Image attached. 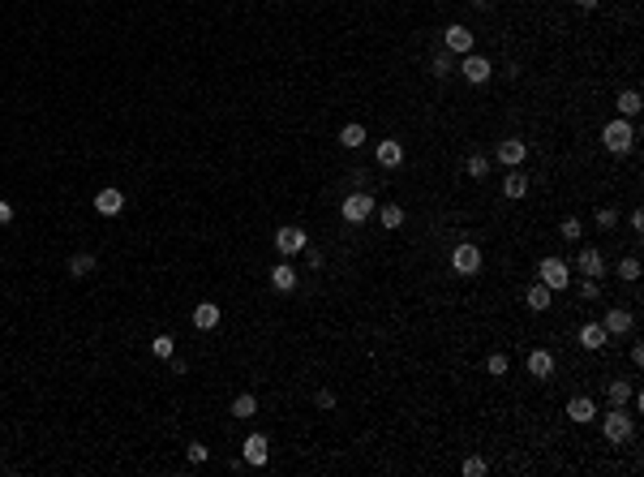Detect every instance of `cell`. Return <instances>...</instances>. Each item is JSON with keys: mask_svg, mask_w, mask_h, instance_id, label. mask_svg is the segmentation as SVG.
Wrapping results in <instances>:
<instances>
[{"mask_svg": "<svg viewBox=\"0 0 644 477\" xmlns=\"http://www.w3.org/2000/svg\"><path fill=\"white\" fill-rule=\"evenodd\" d=\"M524 306H528V310H537V314H541V310H550V289H545V284L537 280L533 289L524 293Z\"/></svg>", "mask_w": 644, "mask_h": 477, "instance_id": "cell-23", "label": "cell"}, {"mask_svg": "<svg viewBox=\"0 0 644 477\" xmlns=\"http://www.w3.org/2000/svg\"><path fill=\"white\" fill-rule=\"evenodd\" d=\"M9 219H13V206H9L5 198H0V228H5V224H9Z\"/></svg>", "mask_w": 644, "mask_h": 477, "instance_id": "cell-40", "label": "cell"}, {"mask_svg": "<svg viewBox=\"0 0 644 477\" xmlns=\"http://www.w3.org/2000/svg\"><path fill=\"white\" fill-rule=\"evenodd\" d=\"M219 318H223V310L215 306V301H202V306L193 310V327H198V331H211V327H219Z\"/></svg>", "mask_w": 644, "mask_h": 477, "instance_id": "cell-17", "label": "cell"}, {"mask_svg": "<svg viewBox=\"0 0 644 477\" xmlns=\"http://www.w3.org/2000/svg\"><path fill=\"white\" fill-rule=\"evenodd\" d=\"M469 5H473V9H490V5H494V0H469Z\"/></svg>", "mask_w": 644, "mask_h": 477, "instance_id": "cell-41", "label": "cell"}, {"mask_svg": "<svg viewBox=\"0 0 644 477\" xmlns=\"http://www.w3.org/2000/svg\"><path fill=\"white\" fill-rule=\"evenodd\" d=\"M460 73L469 77L473 86H481V82H490V73H494V65H490L486 56H477V52H469V56H464V65H460Z\"/></svg>", "mask_w": 644, "mask_h": 477, "instance_id": "cell-9", "label": "cell"}, {"mask_svg": "<svg viewBox=\"0 0 644 477\" xmlns=\"http://www.w3.org/2000/svg\"><path fill=\"white\" fill-rule=\"evenodd\" d=\"M340 142H344V151H357V147H365V125H344L340 130Z\"/></svg>", "mask_w": 644, "mask_h": 477, "instance_id": "cell-24", "label": "cell"}, {"mask_svg": "<svg viewBox=\"0 0 644 477\" xmlns=\"http://www.w3.org/2000/svg\"><path fill=\"white\" fill-rule=\"evenodd\" d=\"M567 417L580 421V426H589L593 417H597V404H593L589 395H571V400H567Z\"/></svg>", "mask_w": 644, "mask_h": 477, "instance_id": "cell-15", "label": "cell"}, {"mask_svg": "<svg viewBox=\"0 0 644 477\" xmlns=\"http://www.w3.org/2000/svg\"><path fill=\"white\" fill-rule=\"evenodd\" d=\"M486 172H490V159L486 155H469V177L473 181H486Z\"/></svg>", "mask_w": 644, "mask_h": 477, "instance_id": "cell-31", "label": "cell"}, {"mask_svg": "<svg viewBox=\"0 0 644 477\" xmlns=\"http://www.w3.org/2000/svg\"><path fill=\"white\" fill-rule=\"evenodd\" d=\"M95 211H99L103 219L121 215V211H125V194H121V189H112V185H108V189H99V194H95Z\"/></svg>", "mask_w": 644, "mask_h": 477, "instance_id": "cell-10", "label": "cell"}, {"mask_svg": "<svg viewBox=\"0 0 644 477\" xmlns=\"http://www.w3.org/2000/svg\"><path fill=\"white\" fill-rule=\"evenodd\" d=\"M580 297H584V301H597V297H602V280H589V276H584V284H580Z\"/></svg>", "mask_w": 644, "mask_h": 477, "instance_id": "cell-35", "label": "cell"}, {"mask_svg": "<svg viewBox=\"0 0 644 477\" xmlns=\"http://www.w3.org/2000/svg\"><path fill=\"white\" fill-rule=\"evenodd\" d=\"M602 147H606L610 155H627V151H636V130H632V121H627V117L606 121V130H602Z\"/></svg>", "mask_w": 644, "mask_h": 477, "instance_id": "cell-1", "label": "cell"}, {"mask_svg": "<svg viewBox=\"0 0 644 477\" xmlns=\"http://www.w3.org/2000/svg\"><path fill=\"white\" fill-rule=\"evenodd\" d=\"M640 112V90H619V117H636Z\"/></svg>", "mask_w": 644, "mask_h": 477, "instance_id": "cell-27", "label": "cell"}, {"mask_svg": "<svg viewBox=\"0 0 644 477\" xmlns=\"http://www.w3.org/2000/svg\"><path fill=\"white\" fill-rule=\"evenodd\" d=\"M447 52H460V56H469L473 52V30L469 26H447Z\"/></svg>", "mask_w": 644, "mask_h": 477, "instance_id": "cell-14", "label": "cell"}, {"mask_svg": "<svg viewBox=\"0 0 644 477\" xmlns=\"http://www.w3.org/2000/svg\"><path fill=\"white\" fill-rule=\"evenodd\" d=\"M486 469H490V465H486L481 456H469V460H464V477H481Z\"/></svg>", "mask_w": 644, "mask_h": 477, "instance_id": "cell-36", "label": "cell"}, {"mask_svg": "<svg viewBox=\"0 0 644 477\" xmlns=\"http://www.w3.org/2000/svg\"><path fill=\"white\" fill-rule=\"evenodd\" d=\"M378 164L382 168H399V164H404V147H399L395 138H382L378 142Z\"/></svg>", "mask_w": 644, "mask_h": 477, "instance_id": "cell-19", "label": "cell"}, {"mask_svg": "<svg viewBox=\"0 0 644 477\" xmlns=\"http://www.w3.org/2000/svg\"><path fill=\"white\" fill-rule=\"evenodd\" d=\"M615 224H619V211H615V206H597V228H606V232H610Z\"/></svg>", "mask_w": 644, "mask_h": 477, "instance_id": "cell-33", "label": "cell"}, {"mask_svg": "<svg viewBox=\"0 0 644 477\" xmlns=\"http://www.w3.org/2000/svg\"><path fill=\"white\" fill-rule=\"evenodd\" d=\"M451 267H456V276H477L481 271V249L473 241H460L451 249Z\"/></svg>", "mask_w": 644, "mask_h": 477, "instance_id": "cell-5", "label": "cell"}, {"mask_svg": "<svg viewBox=\"0 0 644 477\" xmlns=\"http://www.w3.org/2000/svg\"><path fill=\"white\" fill-rule=\"evenodd\" d=\"M537 280H541L550 293H562V289L571 284V271H567V262H562V258H541V262H537Z\"/></svg>", "mask_w": 644, "mask_h": 477, "instance_id": "cell-4", "label": "cell"}, {"mask_svg": "<svg viewBox=\"0 0 644 477\" xmlns=\"http://www.w3.org/2000/svg\"><path fill=\"white\" fill-rule=\"evenodd\" d=\"M258 413V400H253V391H240L236 400H232V417H253Z\"/></svg>", "mask_w": 644, "mask_h": 477, "instance_id": "cell-26", "label": "cell"}, {"mask_svg": "<svg viewBox=\"0 0 644 477\" xmlns=\"http://www.w3.org/2000/svg\"><path fill=\"white\" fill-rule=\"evenodd\" d=\"M524 159H528L524 138H503V142H498V164H503V168H520Z\"/></svg>", "mask_w": 644, "mask_h": 477, "instance_id": "cell-8", "label": "cell"}, {"mask_svg": "<svg viewBox=\"0 0 644 477\" xmlns=\"http://www.w3.org/2000/svg\"><path fill=\"white\" fill-rule=\"evenodd\" d=\"M602 435H606L610 443H615V448H623V443H632V435H636V421H632V413L610 404V413L602 417Z\"/></svg>", "mask_w": 644, "mask_h": 477, "instance_id": "cell-2", "label": "cell"}, {"mask_svg": "<svg viewBox=\"0 0 644 477\" xmlns=\"http://www.w3.org/2000/svg\"><path fill=\"white\" fill-rule=\"evenodd\" d=\"M314 404H318V408H335V395H331V391H318Z\"/></svg>", "mask_w": 644, "mask_h": 477, "instance_id": "cell-38", "label": "cell"}, {"mask_svg": "<svg viewBox=\"0 0 644 477\" xmlns=\"http://www.w3.org/2000/svg\"><path fill=\"white\" fill-rule=\"evenodd\" d=\"M606 340H610V336H606V327H602V323H584V327H580V344H584L589 353L606 348Z\"/></svg>", "mask_w": 644, "mask_h": 477, "instance_id": "cell-20", "label": "cell"}, {"mask_svg": "<svg viewBox=\"0 0 644 477\" xmlns=\"http://www.w3.org/2000/svg\"><path fill=\"white\" fill-rule=\"evenodd\" d=\"M575 267H580V276H589V280H602V276H606V258H602V249H580Z\"/></svg>", "mask_w": 644, "mask_h": 477, "instance_id": "cell-12", "label": "cell"}, {"mask_svg": "<svg viewBox=\"0 0 644 477\" xmlns=\"http://www.w3.org/2000/svg\"><path fill=\"white\" fill-rule=\"evenodd\" d=\"M606 395H610V404H615V408H627V404H632V395H636V387L627 383V378H610Z\"/></svg>", "mask_w": 644, "mask_h": 477, "instance_id": "cell-18", "label": "cell"}, {"mask_svg": "<svg viewBox=\"0 0 644 477\" xmlns=\"http://www.w3.org/2000/svg\"><path fill=\"white\" fill-rule=\"evenodd\" d=\"M451 69H456V65H451V52H438V56H434V65H430L434 77H447Z\"/></svg>", "mask_w": 644, "mask_h": 477, "instance_id": "cell-32", "label": "cell"}, {"mask_svg": "<svg viewBox=\"0 0 644 477\" xmlns=\"http://www.w3.org/2000/svg\"><path fill=\"white\" fill-rule=\"evenodd\" d=\"M575 5H580V9H597V0H575Z\"/></svg>", "mask_w": 644, "mask_h": 477, "instance_id": "cell-42", "label": "cell"}, {"mask_svg": "<svg viewBox=\"0 0 644 477\" xmlns=\"http://www.w3.org/2000/svg\"><path fill=\"white\" fill-rule=\"evenodd\" d=\"M95 267H99V258H95V254H73V258H69V276H73V280H86Z\"/></svg>", "mask_w": 644, "mask_h": 477, "instance_id": "cell-22", "label": "cell"}, {"mask_svg": "<svg viewBox=\"0 0 644 477\" xmlns=\"http://www.w3.org/2000/svg\"><path fill=\"white\" fill-rule=\"evenodd\" d=\"M240 460H245V465H253V469H262L267 460H271V443H267V435H249L245 443H240Z\"/></svg>", "mask_w": 644, "mask_h": 477, "instance_id": "cell-6", "label": "cell"}, {"mask_svg": "<svg viewBox=\"0 0 644 477\" xmlns=\"http://www.w3.org/2000/svg\"><path fill=\"white\" fill-rule=\"evenodd\" d=\"M340 211H344L348 224H365V219L378 211V198L369 194V189H352V194H344V206H340Z\"/></svg>", "mask_w": 644, "mask_h": 477, "instance_id": "cell-3", "label": "cell"}, {"mask_svg": "<svg viewBox=\"0 0 644 477\" xmlns=\"http://www.w3.org/2000/svg\"><path fill=\"white\" fill-rule=\"evenodd\" d=\"M602 327H606V336H627V331L636 327V314L632 310H606Z\"/></svg>", "mask_w": 644, "mask_h": 477, "instance_id": "cell-11", "label": "cell"}, {"mask_svg": "<svg viewBox=\"0 0 644 477\" xmlns=\"http://www.w3.org/2000/svg\"><path fill=\"white\" fill-rule=\"evenodd\" d=\"M305 245H310V236H305L297 224H288V228H280V232H275V249L284 254V258H293V254H301Z\"/></svg>", "mask_w": 644, "mask_h": 477, "instance_id": "cell-7", "label": "cell"}, {"mask_svg": "<svg viewBox=\"0 0 644 477\" xmlns=\"http://www.w3.org/2000/svg\"><path fill=\"white\" fill-rule=\"evenodd\" d=\"M151 353H155V357H164V361H168V357L176 353V340H172V336H155V340H151Z\"/></svg>", "mask_w": 644, "mask_h": 477, "instance_id": "cell-30", "label": "cell"}, {"mask_svg": "<svg viewBox=\"0 0 644 477\" xmlns=\"http://www.w3.org/2000/svg\"><path fill=\"white\" fill-rule=\"evenodd\" d=\"M486 370H490L494 378H503V374L511 370V361H507V353H490V357H486Z\"/></svg>", "mask_w": 644, "mask_h": 477, "instance_id": "cell-29", "label": "cell"}, {"mask_svg": "<svg viewBox=\"0 0 644 477\" xmlns=\"http://www.w3.org/2000/svg\"><path fill=\"white\" fill-rule=\"evenodd\" d=\"M378 224L382 228H399V224H404V206H395V202L378 206Z\"/></svg>", "mask_w": 644, "mask_h": 477, "instance_id": "cell-25", "label": "cell"}, {"mask_svg": "<svg viewBox=\"0 0 644 477\" xmlns=\"http://www.w3.org/2000/svg\"><path fill=\"white\" fill-rule=\"evenodd\" d=\"M503 194H507L511 202H520V198L528 194V177H524V172H520V168H511V172H507V177H503Z\"/></svg>", "mask_w": 644, "mask_h": 477, "instance_id": "cell-21", "label": "cell"}, {"mask_svg": "<svg viewBox=\"0 0 644 477\" xmlns=\"http://www.w3.org/2000/svg\"><path fill=\"white\" fill-rule=\"evenodd\" d=\"M558 232H562V241H580V232H584V228H580V219H562Z\"/></svg>", "mask_w": 644, "mask_h": 477, "instance_id": "cell-34", "label": "cell"}, {"mask_svg": "<svg viewBox=\"0 0 644 477\" xmlns=\"http://www.w3.org/2000/svg\"><path fill=\"white\" fill-rule=\"evenodd\" d=\"M301 254H305V258H310V267H314V271H318V267H322V249H310V245H305Z\"/></svg>", "mask_w": 644, "mask_h": 477, "instance_id": "cell-39", "label": "cell"}, {"mask_svg": "<svg viewBox=\"0 0 644 477\" xmlns=\"http://www.w3.org/2000/svg\"><path fill=\"white\" fill-rule=\"evenodd\" d=\"M271 289H275V293H293V289H297L293 262H275V267H271Z\"/></svg>", "mask_w": 644, "mask_h": 477, "instance_id": "cell-16", "label": "cell"}, {"mask_svg": "<svg viewBox=\"0 0 644 477\" xmlns=\"http://www.w3.org/2000/svg\"><path fill=\"white\" fill-rule=\"evenodd\" d=\"M619 280H627V284H636V280H640V258H636V254L619 262Z\"/></svg>", "mask_w": 644, "mask_h": 477, "instance_id": "cell-28", "label": "cell"}, {"mask_svg": "<svg viewBox=\"0 0 644 477\" xmlns=\"http://www.w3.org/2000/svg\"><path fill=\"white\" fill-rule=\"evenodd\" d=\"M524 365H528V374H533V378H550L554 374V353H550V348H533Z\"/></svg>", "mask_w": 644, "mask_h": 477, "instance_id": "cell-13", "label": "cell"}, {"mask_svg": "<svg viewBox=\"0 0 644 477\" xmlns=\"http://www.w3.org/2000/svg\"><path fill=\"white\" fill-rule=\"evenodd\" d=\"M185 456L193 460V465H206V460H211V452H206L202 443H189V452H185Z\"/></svg>", "mask_w": 644, "mask_h": 477, "instance_id": "cell-37", "label": "cell"}]
</instances>
